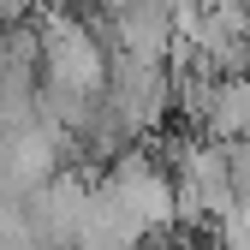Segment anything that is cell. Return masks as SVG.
I'll return each mask as SVG.
<instances>
[{
    "mask_svg": "<svg viewBox=\"0 0 250 250\" xmlns=\"http://www.w3.org/2000/svg\"><path fill=\"white\" fill-rule=\"evenodd\" d=\"M208 143H250V78H221V89H214V113L203 125Z\"/></svg>",
    "mask_w": 250,
    "mask_h": 250,
    "instance_id": "6da1fadb",
    "label": "cell"
},
{
    "mask_svg": "<svg viewBox=\"0 0 250 250\" xmlns=\"http://www.w3.org/2000/svg\"><path fill=\"white\" fill-rule=\"evenodd\" d=\"M6 66H12V54H6V24H0V78H6Z\"/></svg>",
    "mask_w": 250,
    "mask_h": 250,
    "instance_id": "7a4b0ae2",
    "label": "cell"
}]
</instances>
